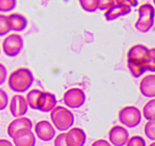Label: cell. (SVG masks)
Instances as JSON below:
<instances>
[{"label":"cell","instance_id":"1","mask_svg":"<svg viewBox=\"0 0 155 146\" xmlns=\"http://www.w3.org/2000/svg\"><path fill=\"white\" fill-rule=\"evenodd\" d=\"M34 83V76L27 67H19L12 70L7 77V84L12 91L16 93H23L30 90Z\"/></svg>","mask_w":155,"mask_h":146},{"label":"cell","instance_id":"2","mask_svg":"<svg viewBox=\"0 0 155 146\" xmlns=\"http://www.w3.org/2000/svg\"><path fill=\"white\" fill-rule=\"evenodd\" d=\"M50 118H51V123L53 124L55 130L59 132H66L67 130L74 127V113L63 106H56L50 112Z\"/></svg>","mask_w":155,"mask_h":146},{"label":"cell","instance_id":"3","mask_svg":"<svg viewBox=\"0 0 155 146\" xmlns=\"http://www.w3.org/2000/svg\"><path fill=\"white\" fill-rule=\"evenodd\" d=\"M154 6L151 3H143L137 8V19L134 27L139 32L146 33L154 25Z\"/></svg>","mask_w":155,"mask_h":146},{"label":"cell","instance_id":"4","mask_svg":"<svg viewBox=\"0 0 155 146\" xmlns=\"http://www.w3.org/2000/svg\"><path fill=\"white\" fill-rule=\"evenodd\" d=\"M118 119L121 125L128 129H134L140 125L142 121V112L136 106H125L118 113Z\"/></svg>","mask_w":155,"mask_h":146},{"label":"cell","instance_id":"5","mask_svg":"<svg viewBox=\"0 0 155 146\" xmlns=\"http://www.w3.org/2000/svg\"><path fill=\"white\" fill-rule=\"evenodd\" d=\"M1 48L7 57H17L24 48V39L20 33H8L2 41Z\"/></svg>","mask_w":155,"mask_h":146},{"label":"cell","instance_id":"6","mask_svg":"<svg viewBox=\"0 0 155 146\" xmlns=\"http://www.w3.org/2000/svg\"><path fill=\"white\" fill-rule=\"evenodd\" d=\"M63 104L71 109H79L86 102V94L82 88L71 87L63 93Z\"/></svg>","mask_w":155,"mask_h":146},{"label":"cell","instance_id":"7","mask_svg":"<svg viewBox=\"0 0 155 146\" xmlns=\"http://www.w3.org/2000/svg\"><path fill=\"white\" fill-rule=\"evenodd\" d=\"M34 135L44 142L52 141L56 136V130L48 120H39L34 125Z\"/></svg>","mask_w":155,"mask_h":146},{"label":"cell","instance_id":"8","mask_svg":"<svg viewBox=\"0 0 155 146\" xmlns=\"http://www.w3.org/2000/svg\"><path fill=\"white\" fill-rule=\"evenodd\" d=\"M107 138L112 146H125L129 138V133L123 125H113L109 131Z\"/></svg>","mask_w":155,"mask_h":146},{"label":"cell","instance_id":"9","mask_svg":"<svg viewBox=\"0 0 155 146\" xmlns=\"http://www.w3.org/2000/svg\"><path fill=\"white\" fill-rule=\"evenodd\" d=\"M32 121L29 118L22 116V117H16L8 123L6 129V133L9 138H12L14 136L21 132L25 131H32Z\"/></svg>","mask_w":155,"mask_h":146},{"label":"cell","instance_id":"10","mask_svg":"<svg viewBox=\"0 0 155 146\" xmlns=\"http://www.w3.org/2000/svg\"><path fill=\"white\" fill-rule=\"evenodd\" d=\"M8 108L11 114L14 116V118H16L25 116L29 107L27 105L25 97H23L22 94H16L8 102Z\"/></svg>","mask_w":155,"mask_h":146},{"label":"cell","instance_id":"11","mask_svg":"<svg viewBox=\"0 0 155 146\" xmlns=\"http://www.w3.org/2000/svg\"><path fill=\"white\" fill-rule=\"evenodd\" d=\"M65 138L68 146H84L87 140L86 133L83 129L72 127L65 132Z\"/></svg>","mask_w":155,"mask_h":146},{"label":"cell","instance_id":"12","mask_svg":"<svg viewBox=\"0 0 155 146\" xmlns=\"http://www.w3.org/2000/svg\"><path fill=\"white\" fill-rule=\"evenodd\" d=\"M140 93L147 99H154L155 97V75L149 74L140 81Z\"/></svg>","mask_w":155,"mask_h":146},{"label":"cell","instance_id":"13","mask_svg":"<svg viewBox=\"0 0 155 146\" xmlns=\"http://www.w3.org/2000/svg\"><path fill=\"white\" fill-rule=\"evenodd\" d=\"M148 47H146L143 44H136L131 46L127 51V60H131V61L140 62V63L144 64L145 60L148 56Z\"/></svg>","mask_w":155,"mask_h":146},{"label":"cell","instance_id":"14","mask_svg":"<svg viewBox=\"0 0 155 146\" xmlns=\"http://www.w3.org/2000/svg\"><path fill=\"white\" fill-rule=\"evenodd\" d=\"M7 21H8V26L11 31H14L15 33H20L24 31L27 28L28 25V20L27 18L18 12L7 15Z\"/></svg>","mask_w":155,"mask_h":146},{"label":"cell","instance_id":"15","mask_svg":"<svg viewBox=\"0 0 155 146\" xmlns=\"http://www.w3.org/2000/svg\"><path fill=\"white\" fill-rule=\"evenodd\" d=\"M14 146H35L36 137L32 131H25L12 138Z\"/></svg>","mask_w":155,"mask_h":146},{"label":"cell","instance_id":"16","mask_svg":"<svg viewBox=\"0 0 155 146\" xmlns=\"http://www.w3.org/2000/svg\"><path fill=\"white\" fill-rule=\"evenodd\" d=\"M57 106L56 95L49 91H42L39 100L38 110L42 113H49Z\"/></svg>","mask_w":155,"mask_h":146},{"label":"cell","instance_id":"17","mask_svg":"<svg viewBox=\"0 0 155 146\" xmlns=\"http://www.w3.org/2000/svg\"><path fill=\"white\" fill-rule=\"evenodd\" d=\"M130 12H131L130 7L114 3L110 8H107V11L104 12V16L107 21H114V20L118 19V18L127 16Z\"/></svg>","mask_w":155,"mask_h":146},{"label":"cell","instance_id":"18","mask_svg":"<svg viewBox=\"0 0 155 146\" xmlns=\"http://www.w3.org/2000/svg\"><path fill=\"white\" fill-rule=\"evenodd\" d=\"M41 90H38V89H31V90H28L27 92L26 97V102H27V105H28L29 108L33 110H38V104H39V100H41Z\"/></svg>","mask_w":155,"mask_h":146},{"label":"cell","instance_id":"19","mask_svg":"<svg viewBox=\"0 0 155 146\" xmlns=\"http://www.w3.org/2000/svg\"><path fill=\"white\" fill-rule=\"evenodd\" d=\"M142 112V117H144L147 121L155 120V100L150 99L148 102L145 103Z\"/></svg>","mask_w":155,"mask_h":146},{"label":"cell","instance_id":"20","mask_svg":"<svg viewBox=\"0 0 155 146\" xmlns=\"http://www.w3.org/2000/svg\"><path fill=\"white\" fill-rule=\"evenodd\" d=\"M127 69H128L129 74L134 78L142 77L145 74V72H146L143 63L131 61V60H127Z\"/></svg>","mask_w":155,"mask_h":146},{"label":"cell","instance_id":"21","mask_svg":"<svg viewBox=\"0 0 155 146\" xmlns=\"http://www.w3.org/2000/svg\"><path fill=\"white\" fill-rule=\"evenodd\" d=\"M145 70L151 72V74H154L155 72V49L154 48H149V53L146 60L144 62Z\"/></svg>","mask_w":155,"mask_h":146},{"label":"cell","instance_id":"22","mask_svg":"<svg viewBox=\"0 0 155 146\" xmlns=\"http://www.w3.org/2000/svg\"><path fill=\"white\" fill-rule=\"evenodd\" d=\"M82 9L87 12H94L97 11V0H79Z\"/></svg>","mask_w":155,"mask_h":146},{"label":"cell","instance_id":"23","mask_svg":"<svg viewBox=\"0 0 155 146\" xmlns=\"http://www.w3.org/2000/svg\"><path fill=\"white\" fill-rule=\"evenodd\" d=\"M144 134L152 142L155 140V120H149L145 123Z\"/></svg>","mask_w":155,"mask_h":146},{"label":"cell","instance_id":"24","mask_svg":"<svg viewBox=\"0 0 155 146\" xmlns=\"http://www.w3.org/2000/svg\"><path fill=\"white\" fill-rule=\"evenodd\" d=\"M17 0H0V12H9L17 6Z\"/></svg>","mask_w":155,"mask_h":146},{"label":"cell","instance_id":"25","mask_svg":"<svg viewBox=\"0 0 155 146\" xmlns=\"http://www.w3.org/2000/svg\"><path fill=\"white\" fill-rule=\"evenodd\" d=\"M11 32L7 21V16L4 14H0V36H5Z\"/></svg>","mask_w":155,"mask_h":146},{"label":"cell","instance_id":"26","mask_svg":"<svg viewBox=\"0 0 155 146\" xmlns=\"http://www.w3.org/2000/svg\"><path fill=\"white\" fill-rule=\"evenodd\" d=\"M125 146H147V145H146V140L142 136L134 135L128 138Z\"/></svg>","mask_w":155,"mask_h":146},{"label":"cell","instance_id":"27","mask_svg":"<svg viewBox=\"0 0 155 146\" xmlns=\"http://www.w3.org/2000/svg\"><path fill=\"white\" fill-rule=\"evenodd\" d=\"M8 95H7L6 91H4L2 88H0V111H3L8 106Z\"/></svg>","mask_w":155,"mask_h":146},{"label":"cell","instance_id":"28","mask_svg":"<svg viewBox=\"0 0 155 146\" xmlns=\"http://www.w3.org/2000/svg\"><path fill=\"white\" fill-rule=\"evenodd\" d=\"M54 146H68L65 138V133H60L59 135L55 136L54 138Z\"/></svg>","mask_w":155,"mask_h":146},{"label":"cell","instance_id":"29","mask_svg":"<svg viewBox=\"0 0 155 146\" xmlns=\"http://www.w3.org/2000/svg\"><path fill=\"white\" fill-rule=\"evenodd\" d=\"M114 4V0H97V9L106 12Z\"/></svg>","mask_w":155,"mask_h":146},{"label":"cell","instance_id":"30","mask_svg":"<svg viewBox=\"0 0 155 146\" xmlns=\"http://www.w3.org/2000/svg\"><path fill=\"white\" fill-rule=\"evenodd\" d=\"M114 3L128 6L131 8V7H137L139 5V0H114Z\"/></svg>","mask_w":155,"mask_h":146},{"label":"cell","instance_id":"31","mask_svg":"<svg viewBox=\"0 0 155 146\" xmlns=\"http://www.w3.org/2000/svg\"><path fill=\"white\" fill-rule=\"evenodd\" d=\"M7 80V70L5 65L0 62V85L4 84Z\"/></svg>","mask_w":155,"mask_h":146},{"label":"cell","instance_id":"32","mask_svg":"<svg viewBox=\"0 0 155 146\" xmlns=\"http://www.w3.org/2000/svg\"><path fill=\"white\" fill-rule=\"evenodd\" d=\"M90 146H112V145L109 143V141L104 139H97L94 142H92V144Z\"/></svg>","mask_w":155,"mask_h":146},{"label":"cell","instance_id":"33","mask_svg":"<svg viewBox=\"0 0 155 146\" xmlns=\"http://www.w3.org/2000/svg\"><path fill=\"white\" fill-rule=\"evenodd\" d=\"M0 146H14V144L6 139H0Z\"/></svg>","mask_w":155,"mask_h":146},{"label":"cell","instance_id":"34","mask_svg":"<svg viewBox=\"0 0 155 146\" xmlns=\"http://www.w3.org/2000/svg\"><path fill=\"white\" fill-rule=\"evenodd\" d=\"M148 146H155V143H154V142H152L151 144H149Z\"/></svg>","mask_w":155,"mask_h":146},{"label":"cell","instance_id":"35","mask_svg":"<svg viewBox=\"0 0 155 146\" xmlns=\"http://www.w3.org/2000/svg\"><path fill=\"white\" fill-rule=\"evenodd\" d=\"M0 53H1V48H0Z\"/></svg>","mask_w":155,"mask_h":146}]
</instances>
